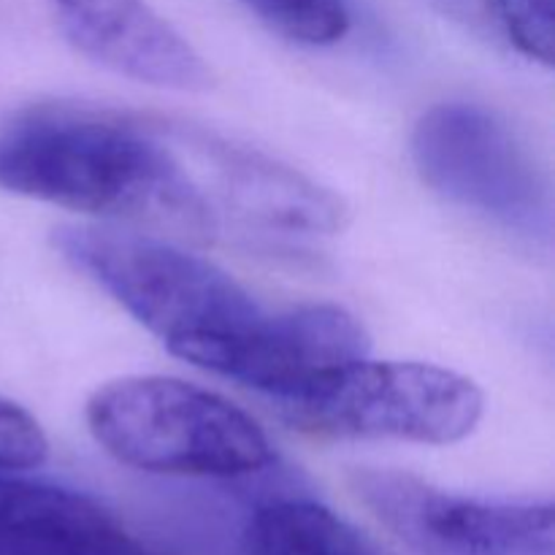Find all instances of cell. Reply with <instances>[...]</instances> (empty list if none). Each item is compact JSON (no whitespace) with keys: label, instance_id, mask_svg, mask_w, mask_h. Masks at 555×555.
Here are the masks:
<instances>
[{"label":"cell","instance_id":"1","mask_svg":"<svg viewBox=\"0 0 555 555\" xmlns=\"http://www.w3.org/2000/svg\"><path fill=\"white\" fill-rule=\"evenodd\" d=\"M0 190L204 238L296 236L318 211V184L255 146L201 125L65 101L0 114Z\"/></svg>","mask_w":555,"mask_h":555},{"label":"cell","instance_id":"2","mask_svg":"<svg viewBox=\"0 0 555 555\" xmlns=\"http://www.w3.org/2000/svg\"><path fill=\"white\" fill-rule=\"evenodd\" d=\"M54 247L171 356L271 401L334 366L350 341L334 304L271 309L215 263L155 236L68 225L54 231Z\"/></svg>","mask_w":555,"mask_h":555},{"label":"cell","instance_id":"3","mask_svg":"<svg viewBox=\"0 0 555 555\" xmlns=\"http://www.w3.org/2000/svg\"><path fill=\"white\" fill-rule=\"evenodd\" d=\"M87 426L119 464L152 475H258L274 464L263 428L220 393L163 374H133L98 388Z\"/></svg>","mask_w":555,"mask_h":555},{"label":"cell","instance_id":"4","mask_svg":"<svg viewBox=\"0 0 555 555\" xmlns=\"http://www.w3.org/2000/svg\"><path fill=\"white\" fill-rule=\"evenodd\" d=\"M482 404V390L464 374L363 356L325 372L276 410L314 437L455 444L475 431Z\"/></svg>","mask_w":555,"mask_h":555},{"label":"cell","instance_id":"5","mask_svg":"<svg viewBox=\"0 0 555 555\" xmlns=\"http://www.w3.org/2000/svg\"><path fill=\"white\" fill-rule=\"evenodd\" d=\"M350 486L412 555H555L551 502H480L390 469H358Z\"/></svg>","mask_w":555,"mask_h":555},{"label":"cell","instance_id":"6","mask_svg":"<svg viewBox=\"0 0 555 555\" xmlns=\"http://www.w3.org/2000/svg\"><path fill=\"white\" fill-rule=\"evenodd\" d=\"M412 152L423 179L448 198L524 231L547 220L540 171L493 114L466 103L434 106L417 122Z\"/></svg>","mask_w":555,"mask_h":555},{"label":"cell","instance_id":"7","mask_svg":"<svg viewBox=\"0 0 555 555\" xmlns=\"http://www.w3.org/2000/svg\"><path fill=\"white\" fill-rule=\"evenodd\" d=\"M63 30L95 63L168 90H206L211 70L146 0H54Z\"/></svg>","mask_w":555,"mask_h":555},{"label":"cell","instance_id":"8","mask_svg":"<svg viewBox=\"0 0 555 555\" xmlns=\"http://www.w3.org/2000/svg\"><path fill=\"white\" fill-rule=\"evenodd\" d=\"M108 509L85 493L0 472V555H144Z\"/></svg>","mask_w":555,"mask_h":555},{"label":"cell","instance_id":"9","mask_svg":"<svg viewBox=\"0 0 555 555\" xmlns=\"http://www.w3.org/2000/svg\"><path fill=\"white\" fill-rule=\"evenodd\" d=\"M247 555H388L372 537L312 499H274L244 526Z\"/></svg>","mask_w":555,"mask_h":555},{"label":"cell","instance_id":"10","mask_svg":"<svg viewBox=\"0 0 555 555\" xmlns=\"http://www.w3.org/2000/svg\"><path fill=\"white\" fill-rule=\"evenodd\" d=\"M263 25L304 47H331L350 30L347 0H242Z\"/></svg>","mask_w":555,"mask_h":555},{"label":"cell","instance_id":"11","mask_svg":"<svg viewBox=\"0 0 555 555\" xmlns=\"http://www.w3.org/2000/svg\"><path fill=\"white\" fill-rule=\"evenodd\" d=\"M507 41L551 68L555 57V0H486Z\"/></svg>","mask_w":555,"mask_h":555},{"label":"cell","instance_id":"12","mask_svg":"<svg viewBox=\"0 0 555 555\" xmlns=\"http://www.w3.org/2000/svg\"><path fill=\"white\" fill-rule=\"evenodd\" d=\"M49 442L36 417L0 396V472L36 469L47 461Z\"/></svg>","mask_w":555,"mask_h":555},{"label":"cell","instance_id":"13","mask_svg":"<svg viewBox=\"0 0 555 555\" xmlns=\"http://www.w3.org/2000/svg\"><path fill=\"white\" fill-rule=\"evenodd\" d=\"M144 555H157V553H155V551H146Z\"/></svg>","mask_w":555,"mask_h":555}]
</instances>
